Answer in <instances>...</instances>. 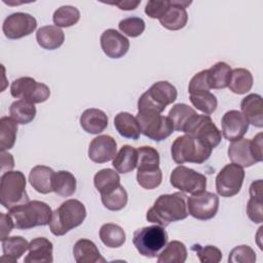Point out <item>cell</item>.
Returning <instances> with one entry per match:
<instances>
[{"label":"cell","instance_id":"1","mask_svg":"<svg viewBox=\"0 0 263 263\" xmlns=\"http://www.w3.org/2000/svg\"><path fill=\"white\" fill-rule=\"evenodd\" d=\"M186 197L183 192L159 195L146 214L147 221L166 227L173 222L186 219L189 215Z\"/></svg>","mask_w":263,"mask_h":263},{"label":"cell","instance_id":"2","mask_svg":"<svg viewBox=\"0 0 263 263\" xmlns=\"http://www.w3.org/2000/svg\"><path fill=\"white\" fill-rule=\"evenodd\" d=\"M86 217V209L78 199H67L52 212L49 222L50 232L62 236L81 225Z\"/></svg>","mask_w":263,"mask_h":263},{"label":"cell","instance_id":"3","mask_svg":"<svg viewBox=\"0 0 263 263\" xmlns=\"http://www.w3.org/2000/svg\"><path fill=\"white\" fill-rule=\"evenodd\" d=\"M11 216L14 228L21 230L31 229L37 226L49 225L52 211L50 206L40 200H32L8 211Z\"/></svg>","mask_w":263,"mask_h":263},{"label":"cell","instance_id":"4","mask_svg":"<svg viewBox=\"0 0 263 263\" xmlns=\"http://www.w3.org/2000/svg\"><path fill=\"white\" fill-rule=\"evenodd\" d=\"M138 150L137 182L147 190L157 188L162 181V173L159 167V153L150 146H142Z\"/></svg>","mask_w":263,"mask_h":263},{"label":"cell","instance_id":"5","mask_svg":"<svg viewBox=\"0 0 263 263\" xmlns=\"http://www.w3.org/2000/svg\"><path fill=\"white\" fill-rule=\"evenodd\" d=\"M213 152V148L202 143L197 138L189 135L178 137L172 144L171 153L173 160L178 164L191 162L201 164L205 162Z\"/></svg>","mask_w":263,"mask_h":263},{"label":"cell","instance_id":"6","mask_svg":"<svg viewBox=\"0 0 263 263\" xmlns=\"http://www.w3.org/2000/svg\"><path fill=\"white\" fill-rule=\"evenodd\" d=\"M26 177L21 171H9L0 178V201L6 210H11L29 200L26 191Z\"/></svg>","mask_w":263,"mask_h":263},{"label":"cell","instance_id":"7","mask_svg":"<svg viewBox=\"0 0 263 263\" xmlns=\"http://www.w3.org/2000/svg\"><path fill=\"white\" fill-rule=\"evenodd\" d=\"M176 87L168 81H157L138 100V111H155L161 113L166 106L177 99Z\"/></svg>","mask_w":263,"mask_h":263},{"label":"cell","instance_id":"8","mask_svg":"<svg viewBox=\"0 0 263 263\" xmlns=\"http://www.w3.org/2000/svg\"><path fill=\"white\" fill-rule=\"evenodd\" d=\"M133 243L140 255L155 258L167 243V233L160 225H152L137 229L133 235Z\"/></svg>","mask_w":263,"mask_h":263},{"label":"cell","instance_id":"9","mask_svg":"<svg viewBox=\"0 0 263 263\" xmlns=\"http://www.w3.org/2000/svg\"><path fill=\"white\" fill-rule=\"evenodd\" d=\"M141 134L152 141L160 142L168 138L173 132L174 126L167 116H163L155 111H138L136 116Z\"/></svg>","mask_w":263,"mask_h":263},{"label":"cell","instance_id":"10","mask_svg":"<svg viewBox=\"0 0 263 263\" xmlns=\"http://www.w3.org/2000/svg\"><path fill=\"white\" fill-rule=\"evenodd\" d=\"M183 133L197 138L211 148H216L221 140L222 134L213 122L210 115L194 114L184 126Z\"/></svg>","mask_w":263,"mask_h":263},{"label":"cell","instance_id":"11","mask_svg":"<svg viewBox=\"0 0 263 263\" xmlns=\"http://www.w3.org/2000/svg\"><path fill=\"white\" fill-rule=\"evenodd\" d=\"M10 93L13 98L26 100L33 104H40L47 101L50 97L49 87L36 81L32 77H20L11 82Z\"/></svg>","mask_w":263,"mask_h":263},{"label":"cell","instance_id":"12","mask_svg":"<svg viewBox=\"0 0 263 263\" xmlns=\"http://www.w3.org/2000/svg\"><path fill=\"white\" fill-rule=\"evenodd\" d=\"M170 182L173 187L183 193L194 194L206 188V178L204 175L182 164L172 171Z\"/></svg>","mask_w":263,"mask_h":263},{"label":"cell","instance_id":"13","mask_svg":"<svg viewBox=\"0 0 263 263\" xmlns=\"http://www.w3.org/2000/svg\"><path fill=\"white\" fill-rule=\"evenodd\" d=\"M245 179L243 167L235 164H226L216 177V190L222 197H232L239 193Z\"/></svg>","mask_w":263,"mask_h":263},{"label":"cell","instance_id":"14","mask_svg":"<svg viewBox=\"0 0 263 263\" xmlns=\"http://www.w3.org/2000/svg\"><path fill=\"white\" fill-rule=\"evenodd\" d=\"M218 210L219 197L213 192L203 190L187 198L188 214L197 220H210L217 215Z\"/></svg>","mask_w":263,"mask_h":263},{"label":"cell","instance_id":"15","mask_svg":"<svg viewBox=\"0 0 263 263\" xmlns=\"http://www.w3.org/2000/svg\"><path fill=\"white\" fill-rule=\"evenodd\" d=\"M37 28L36 18L27 12H14L3 22L2 31L8 39H20L32 34Z\"/></svg>","mask_w":263,"mask_h":263},{"label":"cell","instance_id":"16","mask_svg":"<svg viewBox=\"0 0 263 263\" xmlns=\"http://www.w3.org/2000/svg\"><path fill=\"white\" fill-rule=\"evenodd\" d=\"M249 124L248 119L240 111L229 110L221 119V134L228 141H236L245 136L249 129Z\"/></svg>","mask_w":263,"mask_h":263},{"label":"cell","instance_id":"17","mask_svg":"<svg viewBox=\"0 0 263 263\" xmlns=\"http://www.w3.org/2000/svg\"><path fill=\"white\" fill-rule=\"evenodd\" d=\"M171 5L164 14L159 18L160 25L171 31H177L183 29L188 22V13L186 7L189 6L192 1L187 0H170Z\"/></svg>","mask_w":263,"mask_h":263},{"label":"cell","instance_id":"18","mask_svg":"<svg viewBox=\"0 0 263 263\" xmlns=\"http://www.w3.org/2000/svg\"><path fill=\"white\" fill-rule=\"evenodd\" d=\"M104 53L110 59H120L129 49V41L121 33L114 29L105 30L100 38Z\"/></svg>","mask_w":263,"mask_h":263},{"label":"cell","instance_id":"19","mask_svg":"<svg viewBox=\"0 0 263 263\" xmlns=\"http://www.w3.org/2000/svg\"><path fill=\"white\" fill-rule=\"evenodd\" d=\"M117 153L116 141L108 135H101L92 139L88 147V157L96 163L113 160Z\"/></svg>","mask_w":263,"mask_h":263},{"label":"cell","instance_id":"20","mask_svg":"<svg viewBox=\"0 0 263 263\" xmlns=\"http://www.w3.org/2000/svg\"><path fill=\"white\" fill-rule=\"evenodd\" d=\"M228 157L232 163L241 167H249L259 162L252 148V142L249 139H239L232 141L228 147Z\"/></svg>","mask_w":263,"mask_h":263},{"label":"cell","instance_id":"21","mask_svg":"<svg viewBox=\"0 0 263 263\" xmlns=\"http://www.w3.org/2000/svg\"><path fill=\"white\" fill-rule=\"evenodd\" d=\"M29 254L24 259L25 263H51L53 261L52 242L46 237H36L29 242Z\"/></svg>","mask_w":263,"mask_h":263},{"label":"cell","instance_id":"22","mask_svg":"<svg viewBox=\"0 0 263 263\" xmlns=\"http://www.w3.org/2000/svg\"><path fill=\"white\" fill-rule=\"evenodd\" d=\"M53 170L46 165H35L31 168L29 173V182L30 185L38 193L47 194L53 191Z\"/></svg>","mask_w":263,"mask_h":263},{"label":"cell","instance_id":"23","mask_svg":"<svg viewBox=\"0 0 263 263\" xmlns=\"http://www.w3.org/2000/svg\"><path fill=\"white\" fill-rule=\"evenodd\" d=\"M241 113L246 116L249 123L261 128L263 126V105L262 97L258 93H250L241 100Z\"/></svg>","mask_w":263,"mask_h":263},{"label":"cell","instance_id":"24","mask_svg":"<svg viewBox=\"0 0 263 263\" xmlns=\"http://www.w3.org/2000/svg\"><path fill=\"white\" fill-rule=\"evenodd\" d=\"M81 127L88 134L99 135L108 126V116L100 109L89 108L82 112L79 119Z\"/></svg>","mask_w":263,"mask_h":263},{"label":"cell","instance_id":"25","mask_svg":"<svg viewBox=\"0 0 263 263\" xmlns=\"http://www.w3.org/2000/svg\"><path fill=\"white\" fill-rule=\"evenodd\" d=\"M73 256L77 263H104L105 258L102 257L96 243L87 238L78 239L73 247Z\"/></svg>","mask_w":263,"mask_h":263},{"label":"cell","instance_id":"26","mask_svg":"<svg viewBox=\"0 0 263 263\" xmlns=\"http://www.w3.org/2000/svg\"><path fill=\"white\" fill-rule=\"evenodd\" d=\"M36 40L42 48L53 50L63 45L65 41V34L63 30L57 26H43L37 30Z\"/></svg>","mask_w":263,"mask_h":263},{"label":"cell","instance_id":"27","mask_svg":"<svg viewBox=\"0 0 263 263\" xmlns=\"http://www.w3.org/2000/svg\"><path fill=\"white\" fill-rule=\"evenodd\" d=\"M262 180L254 181L250 186V199L247 204V215L251 221L261 224L263 221Z\"/></svg>","mask_w":263,"mask_h":263},{"label":"cell","instance_id":"28","mask_svg":"<svg viewBox=\"0 0 263 263\" xmlns=\"http://www.w3.org/2000/svg\"><path fill=\"white\" fill-rule=\"evenodd\" d=\"M114 126L118 134L126 139L137 141L140 138L141 129L137 118L128 112H119L114 117Z\"/></svg>","mask_w":263,"mask_h":263},{"label":"cell","instance_id":"29","mask_svg":"<svg viewBox=\"0 0 263 263\" xmlns=\"http://www.w3.org/2000/svg\"><path fill=\"white\" fill-rule=\"evenodd\" d=\"M2 241V260L15 263L28 251L29 242L23 236H8Z\"/></svg>","mask_w":263,"mask_h":263},{"label":"cell","instance_id":"30","mask_svg":"<svg viewBox=\"0 0 263 263\" xmlns=\"http://www.w3.org/2000/svg\"><path fill=\"white\" fill-rule=\"evenodd\" d=\"M138 164V150L130 146L124 145L116 153L112 160V165L117 173L127 174L134 171Z\"/></svg>","mask_w":263,"mask_h":263},{"label":"cell","instance_id":"31","mask_svg":"<svg viewBox=\"0 0 263 263\" xmlns=\"http://www.w3.org/2000/svg\"><path fill=\"white\" fill-rule=\"evenodd\" d=\"M208 71V82L211 89H222L228 87L232 69L224 62H218Z\"/></svg>","mask_w":263,"mask_h":263},{"label":"cell","instance_id":"32","mask_svg":"<svg viewBox=\"0 0 263 263\" xmlns=\"http://www.w3.org/2000/svg\"><path fill=\"white\" fill-rule=\"evenodd\" d=\"M102 242L111 249L121 247L126 239L125 232L123 228L114 223L103 224L99 232Z\"/></svg>","mask_w":263,"mask_h":263},{"label":"cell","instance_id":"33","mask_svg":"<svg viewBox=\"0 0 263 263\" xmlns=\"http://www.w3.org/2000/svg\"><path fill=\"white\" fill-rule=\"evenodd\" d=\"M93 184L101 195L108 194L120 185L118 173L112 168H103L93 177Z\"/></svg>","mask_w":263,"mask_h":263},{"label":"cell","instance_id":"34","mask_svg":"<svg viewBox=\"0 0 263 263\" xmlns=\"http://www.w3.org/2000/svg\"><path fill=\"white\" fill-rule=\"evenodd\" d=\"M254 83L252 73L245 68H236L231 72L229 89L236 95H245L251 90Z\"/></svg>","mask_w":263,"mask_h":263},{"label":"cell","instance_id":"35","mask_svg":"<svg viewBox=\"0 0 263 263\" xmlns=\"http://www.w3.org/2000/svg\"><path fill=\"white\" fill-rule=\"evenodd\" d=\"M18 123L8 116H3L0 119V150L6 151L11 149L16 140Z\"/></svg>","mask_w":263,"mask_h":263},{"label":"cell","instance_id":"36","mask_svg":"<svg viewBox=\"0 0 263 263\" xmlns=\"http://www.w3.org/2000/svg\"><path fill=\"white\" fill-rule=\"evenodd\" d=\"M187 259L186 246L179 240H172L165 245L164 250L158 254V263H184Z\"/></svg>","mask_w":263,"mask_h":263},{"label":"cell","instance_id":"37","mask_svg":"<svg viewBox=\"0 0 263 263\" xmlns=\"http://www.w3.org/2000/svg\"><path fill=\"white\" fill-rule=\"evenodd\" d=\"M53 192L63 197H69L76 191V178L68 171H58L53 176Z\"/></svg>","mask_w":263,"mask_h":263},{"label":"cell","instance_id":"38","mask_svg":"<svg viewBox=\"0 0 263 263\" xmlns=\"http://www.w3.org/2000/svg\"><path fill=\"white\" fill-rule=\"evenodd\" d=\"M9 114L18 124H28L36 116V107L26 100H17L9 107Z\"/></svg>","mask_w":263,"mask_h":263},{"label":"cell","instance_id":"39","mask_svg":"<svg viewBox=\"0 0 263 263\" xmlns=\"http://www.w3.org/2000/svg\"><path fill=\"white\" fill-rule=\"evenodd\" d=\"M194 114H196V111L193 108L189 107L186 104L179 103L172 107L167 114V117L173 123L174 130L183 132L184 126Z\"/></svg>","mask_w":263,"mask_h":263},{"label":"cell","instance_id":"40","mask_svg":"<svg viewBox=\"0 0 263 263\" xmlns=\"http://www.w3.org/2000/svg\"><path fill=\"white\" fill-rule=\"evenodd\" d=\"M80 12L77 7L71 5H64L59 7L52 15L54 25L59 28H69L78 23Z\"/></svg>","mask_w":263,"mask_h":263},{"label":"cell","instance_id":"41","mask_svg":"<svg viewBox=\"0 0 263 263\" xmlns=\"http://www.w3.org/2000/svg\"><path fill=\"white\" fill-rule=\"evenodd\" d=\"M191 104L205 115H211L215 112L218 106V100L211 91H200L189 95Z\"/></svg>","mask_w":263,"mask_h":263},{"label":"cell","instance_id":"42","mask_svg":"<svg viewBox=\"0 0 263 263\" xmlns=\"http://www.w3.org/2000/svg\"><path fill=\"white\" fill-rule=\"evenodd\" d=\"M101 200L106 209L110 211H120L127 203V192L123 186L119 185L112 192L101 195Z\"/></svg>","mask_w":263,"mask_h":263},{"label":"cell","instance_id":"43","mask_svg":"<svg viewBox=\"0 0 263 263\" xmlns=\"http://www.w3.org/2000/svg\"><path fill=\"white\" fill-rule=\"evenodd\" d=\"M191 250L196 253L201 263H219L222 259V252L215 246H200L195 243L191 247Z\"/></svg>","mask_w":263,"mask_h":263},{"label":"cell","instance_id":"44","mask_svg":"<svg viewBox=\"0 0 263 263\" xmlns=\"http://www.w3.org/2000/svg\"><path fill=\"white\" fill-rule=\"evenodd\" d=\"M119 30L128 37H138L145 31V22L139 16L123 18L118 24Z\"/></svg>","mask_w":263,"mask_h":263},{"label":"cell","instance_id":"45","mask_svg":"<svg viewBox=\"0 0 263 263\" xmlns=\"http://www.w3.org/2000/svg\"><path fill=\"white\" fill-rule=\"evenodd\" d=\"M255 251L247 245H241L233 248L228 257L229 263H254L256 262Z\"/></svg>","mask_w":263,"mask_h":263},{"label":"cell","instance_id":"46","mask_svg":"<svg viewBox=\"0 0 263 263\" xmlns=\"http://www.w3.org/2000/svg\"><path fill=\"white\" fill-rule=\"evenodd\" d=\"M211 87L208 82V71L201 70L196 73L190 80L188 85L189 95L200 92V91H210Z\"/></svg>","mask_w":263,"mask_h":263},{"label":"cell","instance_id":"47","mask_svg":"<svg viewBox=\"0 0 263 263\" xmlns=\"http://www.w3.org/2000/svg\"><path fill=\"white\" fill-rule=\"evenodd\" d=\"M171 2L170 0H163V1H156V0H150L147 2L145 6V13L150 18H160L164 12L170 7Z\"/></svg>","mask_w":263,"mask_h":263},{"label":"cell","instance_id":"48","mask_svg":"<svg viewBox=\"0 0 263 263\" xmlns=\"http://www.w3.org/2000/svg\"><path fill=\"white\" fill-rule=\"evenodd\" d=\"M14 227L13 220L9 214H0V239L3 240L8 237L12 228Z\"/></svg>","mask_w":263,"mask_h":263},{"label":"cell","instance_id":"49","mask_svg":"<svg viewBox=\"0 0 263 263\" xmlns=\"http://www.w3.org/2000/svg\"><path fill=\"white\" fill-rule=\"evenodd\" d=\"M262 141H263V139H262V133L257 134V135L251 140L253 151H254V153H255V155H256V157H257V159H258L259 162H261L262 159H263V155H262Z\"/></svg>","mask_w":263,"mask_h":263},{"label":"cell","instance_id":"50","mask_svg":"<svg viewBox=\"0 0 263 263\" xmlns=\"http://www.w3.org/2000/svg\"><path fill=\"white\" fill-rule=\"evenodd\" d=\"M14 167V159L12 155L6 151H1V172H9Z\"/></svg>","mask_w":263,"mask_h":263},{"label":"cell","instance_id":"51","mask_svg":"<svg viewBox=\"0 0 263 263\" xmlns=\"http://www.w3.org/2000/svg\"><path fill=\"white\" fill-rule=\"evenodd\" d=\"M140 3H141V0H138V1L122 0V1H119V2H114V3H109V4L116 5L121 10H134V9H136L138 7V5Z\"/></svg>","mask_w":263,"mask_h":263}]
</instances>
